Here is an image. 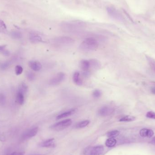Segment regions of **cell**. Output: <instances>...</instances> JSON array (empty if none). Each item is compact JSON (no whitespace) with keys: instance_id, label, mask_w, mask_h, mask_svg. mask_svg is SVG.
<instances>
[{"instance_id":"cell-1","label":"cell","mask_w":155,"mask_h":155,"mask_svg":"<svg viewBox=\"0 0 155 155\" xmlns=\"http://www.w3.org/2000/svg\"><path fill=\"white\" fill-rule=\"evenodd\" d=\"M98 46V41L93 37H89L85 39L80 45V48L85 51H93L95 50Z\"/></svg>"},{"instance_id":"cell-2","label":"cell","mask_w":155,"mask_h":155,"mask_svg":"<svg viewBox=\"0 0 155 155\" xmlns=\"http://www.w3.org/2000/svg\"><path fill=\"white\" fill-rule=\"evenodd\" d=\"M85 23L81 21L64 22L61 25L62 28L67 31H75L85 27Z\"/></svg>"},{"instance_id":"cell-3","label":"cell","mask_w":155,"mask_h":155,"mask_svg":"<svg viewBox=\"0 0 155 155\" xmlns=\"http://www.w3.org/2000/svg\"><path fill=\"white\" fill-rule=\"evenodd\" d=\"M72 121L71 119H66L65 120L60 121L55 124L51 125L50 128L54 131H60L65 129L66 128L70 126L72 124Z\"/></svg>"},{"instance_id":"cell-4","label":"cell","mask_w":155,"mask_h":155,"mask_svg":"<svg viewBox=\"0 0 155 155\" xmlns=\"http://www.w3.org/2000/svg\"><path fill=\"white\" fill-rule=\"evenodd\" d=\"M104 151L103 146H94L86 148L84 150L85 155H101Z\"/></svg>"},{"instance_id":"cell-5","label":"cell","mask_w":155,"mask_h":155,"mask_svg":"<svg viewBox=\"0 0 155 155\" xmlns=\"http://www.w3.org/2000/svg\"><path fill=\"white\" fill-rule=\"evenodd\" d=\"M65 79V75L63 72H60L55 75L49 81V84L52 86L59 85Z\"/></svg>"},{"instance_id":"cell-6","label":"cell","mask_w":155,"mask_h":155,"mask_svg":"<svg viewBox=\"0 0 155 155\" xmlns=\"http://www.w3.org/2000/svg\"><path fill=\"white\" fill-rule=\"evenodd\" d=\"M38 128L37 127L30 129L23 133L21 137V140L25 141L30 138H32L36 135L38 132Z\"/></svg>"},{"instance_id":"cell-7","label":"cell","mask_w":155,"mask_h":155,"mask_svg":"<svg viewBox=\"0 0 155 155\" xmlns=\"http://www.w3.org/2000/svg\"><path fill=\"white\" fill-rule=\"evenodd\" d=\"M56 44L60 46H66L71 45L74 42V40L69 37H59L55 39L54 41Z\"/></svg>"},{"instance_id":"cell-8","label":"cell","mask_w":155,"mask_h":155,"mask_svg":"<svg viewBox=\"0 0 155 155\" xmlns=\"http://www.w3.org/2000/svg\"><path fill=\"white\" fill-rule=\"evenodd\" d=\"M114 111V109L112 107L105 106L101 107L98 111L99 115L102 117H107L112 114Z\"/></svg>"},{"instance_id":"cell-9","label":"cell","mask_w":155,"mask_h":155,"mask_svg":"<svg viewBox=\"0 0 155 155\" xmlns=\"http://www.w3.org/2000/svg\"><path fill=\"white\" fill-rule=\"evenodd\" d=\"M108 14L113 19L116 20H121V16L117 10L113 7H108L107 8Z\"/></svg>"},{"instance_id":"cell-10","label":"cell","mask_w":155,"mask_h":155,"mask_svg":"<svg viewBox=\"0 0 155 155\" xmlns=\"http://www.w3.org/2000/svg\"><path fill=\"white\" fill-rule=\"evenodd\" d=\"M29 66L33 70L39 71L41 69L42 66L40 62L38 61H30L28 63Z\"/></svg>"},{"instance_id":"cell-11","label":"cell","mask_w":155,"mask_h":155,"mask_svg":"<svg viewBox=\"0 0 155 155\" xmlns=\"http://www.w3.org/2000/svg\"><path fill=\"white\" fill-rule=\"evenodd\" d=\"M77 110V109L76 108H72L67 111H65V112L61 113V114H59V115L57 116V117H56V119L57 120H59V119L68 117L75 114Z\"/></svg>"},{"instance_id":"cell-12","label":"cell","mask_w":155,"mask_h":155,"mask_svg":"<svg viewBox=\"0 0 155 155\" xmlns=\"http://www.w3.org/2000/svg\"><path fill=\"white\" fill-rule=\"evenodd\" d=\"M154 134V131L153 130L149 129H142L140 131V136L143 137L151 138L153 136Z\"/></svg>"},{"instance_id":"cell-13","label":"cell","mask_w":155,"mask_h":155,"mask_svg":"<svg viewBox=\"0 0 155 155\" xmlns=\"http://www.w3.org/2000/svg\"><path fill=\"white\" fill-rule=\"evenodd\" d=\"M55 139H48L46 141L42 142L40 144V146L42 148H50L53 147L55 145Z\"/></svg>"},{"instance_id":"cell-14","label":"cell","mask_w":155,"mask_h":155,"mask_svg":"<svg viewBox=\"0 0 155 155\" xmlns=\"http://www.w3.org/2000/svg\"><path fill=\"white\" fill-rule=\"evenodd\" d=\"M73 80L75 84L78 86H81L83 84L82 80L81 79L80 74L79 72H75L73 75Z\"/></svg>"},{"instance_id":"cell-15","label":"cell","mask_w":155,"mask_h":155,"mask_svg":"<svg viewBox=\"0 0 155 155\" xmlns=\"http://www.w3.org/2000/svg\"><path fill=\"white\" fill-rule=\"evenodd\" d=\"M80 66L82 70L84 72L88 71L90 67V62L88 60H82L80 63Z\"/></svg>"},{"instance_id":"cell-16","label":"cell","mask_w":155,"mask_h":155,"mask_svg":"<svg viewBox=\"0 0 155 155\" xmlns=\"http://www.w3.org/2000/svg\"><path fill=\"white\" fill-rule=\"evenodd\" d=\"M30 40L32 42L35 43L41 42L42 41L41 37L36 34H32L30 35Z\"/></svg>"},{"instance_id":"cell-17","label":"cell","mask_w":155,"mask_h":155,"mask_svg":"<svg viewBox=\"0 0 155 155\" xmlns=\"http://www.w3.org/2000/svg\"><path fill=\"white\" fill-rule=\"evenodd\" d=\"M90 120H85L81 121V122H80L76 124V128H85L90 123Z\"/></svg>"},{"instance_id":"cell-18","label":"cell","mask_w":155,"mask_h":155,"mask_svg":"<svg viewBox=\"0 0 155 155\" xmlns=\"http://www.w3.org/2000/svg\"><path fill=\"white\" fill-rule=\"evenodd\" d=\"M117 140L114 138H109L106 140L105 145L108 148H112L115 146Z\"/></svg>"},{"instance_id":"cell-19","label":"cell","mask_w":155,"mask_h":155,"mask_svg":"<svg viewBox=\"0 0 155 155\" xmlns=\"http://www.w3.org/2000/svg\"><path fill=\"white\" fill-rule=\"evenodd\" d=\"M136 120V117L132 116L127 115L123 117L120 118L119 121L120 122H132Z\"/></svg>"},{"instance_id":"cell-20","label":"cell","mask_w":155,"mask_h":155,"mask_svg":"<svg viewBox=\"0 0 155 155\" xmlns=\"http://www.w3.org/2000/svg\"><path fill=\"white\" fill-rule=\"evenodd\" d=\"M16 100L20 105H23L25 102L24 94L18 92L16 95Z\"/></svg>"},{"instance_id":"cell-21","label":"cell","mask_w":155,"mask_h":155,"mask_svg":"<svg viewBox=\"0 0 155 155\" xmlns=\"http://www.w3.org/2000/svg\"><path fill=\"white\" fill-rule=\"evenodd\" d=\"M120 134L118 131L114 130L109 131L107 134V137L109 138H115L118 136Z\"/></svg>"},{"instance_id":"cell-22","label":"cell","mask_w":155,"mask_h":155,"mask_svg":"<svg viewBox=\"0 0 155 155\" xmlns=\"http://www.w3.org/2000/svg\"><path fill=\"white\" fill-rule=\"evenodd\" d=\"M28 90V87L27 85L25 83H22L19 86V91L18 92L22 93V94H24L27 93Z\"/></svg>"},{"instance_id":"cell-23","label":"cell","mask_w":155,"mask_h":155,"mask_svg":"<svg viewBox=\"0 0 155 155\" xmlns=\"http://www.w3.org/2000/svg\"><path fill=\"white\" fill-rule=\"evenodd\" d=\"M89 61L90 62V67H92V68L94 69L99 67L100 63L97 60L93 59V60H91Z\"/></svg>"},{"instance_id":"cell-24","label":"cell","mask_w":155,"mask_h":155,"mask_svg":"<svg viewBox=\"0 0 155 155\" xmlns=\"http://www.w3.org/2000/svg\"><path fill=\"white\" fill-rule=\"evenodd\" d=\"M102 95V91L99 89H95L93 92V94H92V95H93V97L95 99H97L99 98V97H100Z\"/></svg>"},{"instance_id":"cell-25","label":"cell","mask_w":155,"mask_h":155,"mask_svg":"<svg viewBox=\"0 0 155 155\" xmlns=\"http://www.w3.org/2000/svg\"><path fill=\"white\" fill-rule=\"evenodd\" d=\"M147 60L150 65L151 67L155 71V60L149 57H147Z\"/></svg>"},{"instance_id":"cell-26","label":"cell","mask_w":155,"mask_h":155,"mask_svg":"<svg viewBox=\"0 0 155 155\" xmlns=\"http://www.w3.org/2000/svg\"><path fill=\"white\" fill-rule=\"evenodd\" d=\"M27 78L30 81H34L35 80V75L32 72L28 71L27 74Z\"/></svg>"},{"instance_id":"cell-27","label":"cell","mask_w":155,"mask_h":155,"mask_svg":"<svg viewBox=\"0 0 155 155\" xmlns=\"http://www.w3.org/2000/svg\"><path fill=\"white\" fill-rule=\"evenodd\" d=\"M23 68L20 65H17L15 68L16 74L17 75H21L23 72Z\"/></svg>"},{"instance_id":"cell-28","label":"cell","mask_w":155,"mask_h":155,"mask_svg":"<svg viewBox=\"0 0 155 155\" xmlns=\"http://www.w3.org/2000/svg\"><path fill=\"white\" fill-rule=\"evenodd\" d=\"M146 117L148 118L155 119V113L152 111H149L146 114Z\"/></svg>"},{"instance_id":"cell-29","label":"cell","mask_w":155,"mask_h":155,"mask_svg":"<svg viewBox=\"0 0 155 155\" xmlns=\"http://www.w3.org/2000/svg\"><path fill=\"white\" fill-rule=\"evenodd\" d=\"M6 97L2 94H0V105H3L6 103Z\"/></svg>"},{"instance_id":"cell-30","label":"cell","mask_w":155,"mask_h":155,"mask_svg":"<svg viewBox=\"0 0 155 155\" xmlns=\"http://www.w3.org/2000/svg\"><path fill=\"white\" fill-rule=\"evenodd\" d=\"M8 66L9 64L8 63H3L0 64V68L2 70H5V69H7Z\"/></svg>"},{"instance_id":"cell-31","label":"cell","mask_w":155,"mask_h":155,"mask_svg":"<svg viewBox=\"0 0 155 155\" xmlns=\"http://www.w3.org/2000/svg\"><path fill=\"white\" fill-rule=\"evenodd\" d=\"M0 28L4 29H7V27H6V24L4 23L3 21L0 20Z\"/></svg>"},{"instance_id":"cell-32","label":"cell","mask_w":155,"mask_h":155,"mask_svg":"<svg viewBox=\"0 0 155 155\" xmlns=\"http://www.w3.org/2000/svg\"><path fill=\"white\" fill-rule=\"evenodd\" d=\"M10 155H24L23 152H14L11 153Z\"/></svg>"},{"instance_id":"cell-33","label":"cell","mask_w":155,"mask_h":155,"mask_svg":"<svg viewBox=\"0 0 155 155\" xmlns=\"http://www.w3.org/2000/svg\"><path fill=\"white\" fill-rule=\"evenodd\" d=\"M6 45H3V46H0V51L2 52L4 51L6 49Z\"/></svg>"},{"instance_id":"cell-34","label":"cell","mask_w":155,"mask_h":155,"mask_svg":"<svg viewBox=\"0 0 155 155\" xmlns=\"http://www.w3.org/2000/svg\"><path fill=\"white\" fill-rule=\"evenodd\" d=\"M151 92L152 94L155 95V87H152L151 89Z\"/></svg>"},{"instance_id":"cell-35","label":"cell","mask_w":155,"mask_h":155,"mask_svg":"<svg viewBox=\"0 0 155 155\" xmlns=\"http://www.w3.org/2000/svg\"><path fill=\"white\" fill-rule=\"evenodd\" d=\"M151 142L155 144V137L152 138V140H151Z\"/></svg>"}]
</instances>
